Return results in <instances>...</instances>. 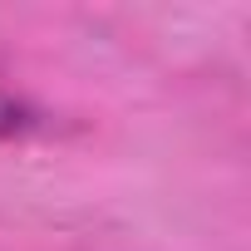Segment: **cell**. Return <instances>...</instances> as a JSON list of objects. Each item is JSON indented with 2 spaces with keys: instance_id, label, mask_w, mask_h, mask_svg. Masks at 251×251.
<instances>
[{
  "instance_id": "1",
  "label": "cell",
  "mask_w": 251,
  "mask_h": 251,
  "mask_svg": "<svg viewBox=\"0 0 251 251\" xmlns=\"http://www.w3.org/2000/svg\"><path fill=\"white\" fill-rule=\"evenodd\" d=\"M40 128H45V113H40L25 94H15V89L0 84V138L15 143V138H30V133H40Z\"/></svg>"
}]
</instances>
